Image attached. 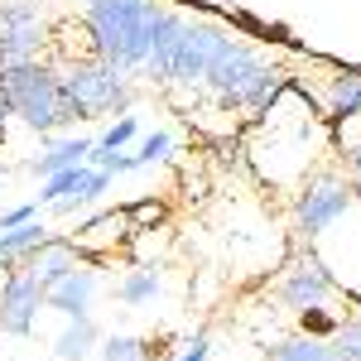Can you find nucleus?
<instances>
[{
	"mask_svg": "<svg viewBox=\"0 0 361 361\" xmlns=\"http://www.w3.org/2000/svg\"><path fill=\"white\" fill-rule=\"evenodd\" d=\"M44 49V10L39 0H0V68L34 63Z\"/></svg>",
	"mask_w": 361,
	"mask_h": 361,
	"instance_id": "obj_6",
	"label": "nucleus"
},
{
	"mask_svg": "<svg viewBox=\"0 0 361 361\" xmlns=\"http://www.w3.org/2000/svg\"><path fill=\"white\" fill-rule=\"evenodd\" d=\"M102 361H149V342L116 333V337H106V342H102Z\"/></svg>",
	"mask_w": 361,
	"mask_h": 361,
	"instance_id": "obj_17",
	"label": "nucleus"
},
{
	"mask_svg": "<svg viewBox=\"0 0 361 361\" xmlns=\"http://www.w3.org/2000/svg\"><path fill=\"white\" fill-rule=\"evenodd\" d=\"M164 15L169 10L159 0H87V44H92V58H106L121 73L145 68Z\"/></svg>",
	"mask_w": 361,
	"mask_h": 361,
	"instance_id": "obj_1",
	"label": "nucleus"
},
{
	"mask_svg": "<svg viewBox=\"0 0 361 361\" xmlns=\"http://www.w3.org/2000/svg\"><path fill=\"white\" fill-rule=\"evenodd\" d=\"M352 197H361V178H357V188H352Z\"/></svg>",
	"mask_w": 361,
	"mask_h": 361,
	"instance_id": "obj_26",
	"label": "nucleus"
},
{
	"mask_svg": "<svg viewBox=\"0 0 361 361\" xmlns=\"http://www.w3.org/2000/svg\"><path fill=\"white\" fill-rule=\"evenodd\" d=\"M39 308H49V299H44V284H39V279L29 275V270L5 275V289H0V333L29 337L34 318H39Z\"/></svg>",
	"mask_w": 361,
	"mask_h": 361,
	"instance_id": "obj_8",
	"label": "nucleus"
},
{
	"mask_svg": "<svg viewBox=\"0 0 361 361\" xmlns=\"http://www.w3.org/2000/svg\"><path fill=\"white\" fill-rule=\"evenodd\" d=\"M226 39H231V29L212 25V20H193L183 10H169L159 34H154V49L145 58V73L159 82L193 87L207 78V68L226 49Z\"/></svg>",
	"mask_w": 361,
	"mask_h": 361,
	"instance_id": "obj_2",
	"label": "nucleus"
},
{
	"mask_svg": "<svg viewBox=\"0 0 361 361\" xmlns=\"http://www.w3.org/2000/svg\"><path fill=\"white\" fill-rule=\"evenodd\" d=\"M63 92V116L82 121V116H126L130 106V73H121L106 58H87L73 63L68 73H58Z\"/></svg>",
	"mask_w": 361,
	"mask_h": 361,
	"instance_id": "obj_4",
	"label": "nucleus"
},
{
	"mask_svg": "<svg viewBox=\"0 0 361 361\" xmlns=\"http://www.w3.org/2000/svg\"><path fill=\"white\" fill-rule=\"evenodd\" d=\"M20 270H29V275L44 284V294H49V289H54L68 270H78V255H73V246H68V241L49 236L39 250H29V255H25V265H20Z\"/></svg>",
	"mask_w": 361,
	"mask_h": 361,
	"instance_id": "obj_11",
	"label": "nucleus"
},
{
	"mask_svg": "<svg viewBox=\"0 0 361 361\" xmlns=\"http://www.w3.org/2000/svg\"><path fill=\"white\" fill-rule=\"evenodd\" d=\"M135 130H140V121L126 111L121 121H111V126H106V135L92 140V145H97V149H121V145H130V140H135Z\"/></svg>",
	"mask_w": 361,
	"mask_h": 361,
	"instance_id": "obj_20",
	"label": "nucleus"
},
{
	"mask_svg": "<svg viewBox=\"0 0 361 361\" xmlns=\"http://www.w3.org/2000/svg\"><path fill=\"white\" fill-rule=\"evenodd\" d=\"M92 347H97V323L82 313V318H68V328L58 333L54 357L58 361H87V357H92Z\"/></svg>",
	"mask_w": 361,
	"mask_h": 361,
	"instance_id": "obj_14",
	"label": "nucleus"
},
{
	"mask_svg": "<svg viewBox=\"0 0 361 361\" xmlns=\"http://www.w3.org/2000/svg\"><path fill=\"white\" fill-rule=\"evenodd\" d=\"M121 304H130V308H140V304H154L159 299V270L154 265H140V270H130V275L121 279Z\"/></svg>",
	"mask_w": 361,
	"mask_h": 361,
	"instance_id": "obj_16",
	"label": "nucleus"
},
{
	"mask_svg": "<svg viewBox=\"0 0 361 361\" xmlns=\"http://www.w3.org/2000/svg\"><path fill=\"white\" fill-rule=\"evenodd\" d=\"M34 212H39V202H25V207H10V212L0 217V226H25V222H34Z\"/></svg>",
	"mask_w": 361,
	"mask_h": 361,
	"instance_id": "obj_22",
	"label": "nucleus"
},
{
	"mask_svg": "<svg viewBox=\"0 0 361 361\" xmlns=\"http://www.w3.org/2000/svg\"><path fill=\"white\" fill-rule=\"evenodd\" d=\"M347 207H352V188L337 183V178H318V183H308L304 193H299V202H294V222H299L304 236H323Z\"/></svg>",
	"mask_w": 361,
	"mask_h": 361,
	"instance_id": "obj_7",
	"label": "nucleus"
},
{
	"mask_svg": "<svg viewBox=\"0 0 361 361\" xmlns=\"http://www.w3.org/2000/svg\"><path fill=\"white\" fill-rule=\"evenodd\" d=\"M265 361H342L333 352V342H323V337H289V342H275V347H265Z\"/></svg>",
	"mask_w": 361,
	"mask_h": 361,
	"instance_id": "obj_15",
	"label": "nucleus"
},
{
	"mask_svg": "<svg viewBox=\"0 0 361 361\" xmlns=\"http://www.w3.org/2000/svg\"><path fill=\"white\" fill-rule=\"evenodd\" d=\"M10 116H15V106H10V92H5V78H0V145H5V126H10Z\"/></svg>",
	"mask_w": 361,
	"mask_h": 361,
	"instance_id": "obj_24",
	"label": "nucleus"
},
{
	"mask_svg": "<svg viewBox=\"0 0 361 361\" xmlns=\"http://www.w3.org/2000/svg\"><path fill=\"white\" fill-rule=\"evenodd\" d=\"M299 323H304L308 337H333L337 333V318L323 304H318V308H299Z\"/></svg>",
	"mask_w": 361,
	"mask_h": 361,
	"instance_id": "obj_21",
	"label": "nucleus"
},
{
	"mask_svg": "<svg viewBox=\"0 0 361 361\" xmlns=\"http://www.w3.org/2000/svg\"><path fill=\"white\" fill-rule=\"evenodd\" d=\"M207 352H212V342H207V337H193V342L183 347V357H178V361H207Z\"/></svg>",
	"mask_w": 361,
	"mask_h": 361,
	"instance_id": "obj_23",
	"label": "nucleus"
},
{
	"mask_svg": "<svg viewBox=\"0 0 361 361\" xmlns=\"http://www.w3.org/2000/svg\"><path fill=\"white\" fill-rule=\"evenodd\" d=\"M0 78H5V92H10V106L15 116L25 121L29 130H39V135H54L58 126H68V116H63V92H58V73L49 63H20V68H0Z\"/></svg>",
	"mask_w": 361,
	"mask_h": 361,
	"instance_id": "obj_5",
	"label": "nucleus"
},
{
	"mask_svg": "<svg viewBox=\"0 0 361 361\" xmlns=\"http://www.w3.org/2000/svg\"><path fill=\"white\" fill-rule=\"evenodd\" d=\"M347 164H352V173H357V178H361V140H357V145H352V149H347Z\"/></svg>",
	"mask_w": 361,
	"mask_h": 361,
	"instance_id": "obj_25",
	"label": "nucleus"
},
{
	"mask_svg": "<svg viewBox=\"0 0 361 361\" xmlns=\"http://www.w3.org/2000/svg\"><path fill=\"white\" fill-rule=\"evenodd\" d=\"M169 149H173V135H169V130H154V135L140 140V149L130 154V159H135V169H145V164H159V159H169Z\"/></svg>",
	"mask_w": 361,
	"mask_h": 361,
	"instance_id": "obj_18",
	"label": "nucleus"
},
{
	"mask_svg": "<svg viewBox=\"0 0 361 361\" xmlns=\"http://www.w3.org/2000/svg\"><path fill=\"white\" fill-rule=\"evenodd\" d=\"M202 82L212 87L226 106L265 111V106H275V97L289 87V78H284L265 54H255L246 39H236V34H231V39H226V49L212 58V68H207V78H202Z\"/></svg>",
	"mask_w": 361,
	"mask_h": 361,
	"instance_id": "obj_3",
	"label": "nucleus"
},
{
	"mask_svg": "<svg viewBox=\"0 0 361 361\" xmlns=\"http://www.w3.org/2000/svg\"><path fill=\"white\" fill-rule=\"evenodd\" d=\"M333 352H337L342 361H361V318H352V323H337Z\"/></svg>",
	"mask_w": 361,
	"mask_h": 361,
	"instance_id": "obj_19",
	"label": "nucleus"
},
{
	"mask_svg": "<svg viewBox=\"0 0 361 361\" xmlns=\"http://www.w3.org/2000/svg\"><path fill=\"white\" fill-rule=\"evenodd\" d=\"M44 241H49V226L39 222V217L25 222V226H0V270L15 275V270L25 265V255H29V250H39Z\"/></svg>",
	"mask_w": 361,
	"mask_h": 361,
	"instance_id": "obj_12",
	"label": "nucleus"
},
{
	"mask_svg": "<svg viewBox=\"0 0 361 361\" xmlns=\"http://www.w3.org/2000/svg\"><path fill=\"white\" fill-rule=\"evenodd\" d=\"M328 294H333V275H328V265L313 260V255L299 260V265L284 275V284H279V299L294 308V313H299V308H318Z\"/></svg>",
	"mask_w": 361,
	"mask_h": 361,
	"instance_id": "obj_9",
	"label": "nucleus"
},
{
	"mask_svg": "<svg viewBox=\"0 0 361 361\" xmlns=\"http://www.w3.org/2000/svg\"><path fill=\"white\" fill-rule=\"evenodd\" d=\"M92 294H97V270L78 265V270H68V275L58 279L44 299H49V308H58L63 318H82L87 304H92Z\"/></svg>",
	"mask_w": 361,
	"mask_h": 361,
	"instance_id": "obj_10",
	"label": "nucleus"
},
{
	"mask_svg": "<svg viewBox=\"0 0 361 361\" xmlns=\"http://www.w3.org/2000/svg\"><path fill=\"white\" fill-rule=\"evenodd\" d=\"M87 154H92V140H87V135H68V140H54V145H49L29 169H34L39 178H49V173H58V169L87 164Z\"/></svg>",
	"mask_w": 361,
	"mask_h": 361,
	"instance_id": "obj_13",
	"label": "nucleus"
}]
</instances>
